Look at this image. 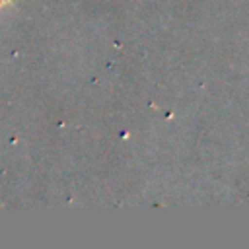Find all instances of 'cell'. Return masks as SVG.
Wrapping results in <instances>:
<instances>
[{"instance_id":"cell-1","label":"cell","mask_w":249,"mask_h":249,"mask_svg":"<svg viewBox=\"0 0 249 249\" xmlns=\"http://www.w3.org/2000/svg\"><path fill=\"white\" fill-rule=\"evenodd\" d=\"M2 2H6V0H0V4H2Z\"/></svg>"}]
</instances>
